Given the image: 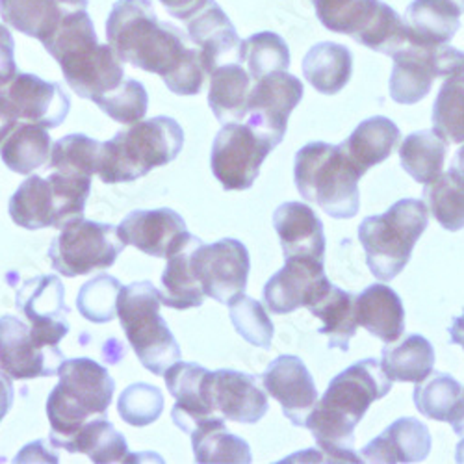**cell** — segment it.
Returning <instances> with one entry per match:
<instances>
[{"label": "cell", "instance_id": "obj_6", "mask_svg": "<svg viewBox=\"0 0 464 464\" xmlns=\"http://www.w3.org/2000/svg\"><path fill=\"white\" fill-rule=\"evenodd\" d=\"M58 384L47 398L51 440L60 448L93 416L106 414L115 382L99 362L81 357L65 359L58 370Z\"/></svg>", "mask_w": 464, "mask_h": 464}, {"label": "cell", "instance_id": "obj_19", "mask_svg": "<svg viewBox=\"0 0 464 464\" xmlns=\"http://www.w3.org/2000/svg\"><path fill=\"white\" fill-rule=\"evenodd\" d=\"M260 379L264 391L281 403L283 414L295 428H304L318 403L316 382L304 362L295 355H281L269 362Z\"/></svg>", "mask_w": 464, "mask_h": 464}, {"label": "cell", "instance_id": "obj_26", "mask_svg": "<svg viewBox=\"0 0 464 464\" xmlns=\"http://www.w3.org/2000/svg\"><path fill=\"white\" fill-rule=\"evenodd\" d=\"M462 14L459 0H414L405 14L411 44L448 45L460 28Z\"/></svg>", "mask_w": 464, "mask_h": 464}, {"label": "cell", "instance_id": "obj_38", "mask_svg": "<svg viewBox=\"0 0 464 464\" xmlns=\"http://www.w3.org/2000/svg\"><path fill=\"white\" fill-rule=\"evenodd\" d=\"M198 462H251L249 444L225 428V418L210 416L189 433Z\"/></svg>", "mask_w": 464, "mask_h": 464}, {"label": "cell", "instance_id": "obj_8", "mask_svg": "<svg viewBox=\"0 0 464 464\" xmlns=\"http://www.w3.org/2000/svg\"><path fill=\"white\" fill-rule=\"evenodd\" d=\"M162 295L152 283L123 286L118 297V318L141 366L154 375L180 361V347L160 314Z\"/></svg>", "mask_w": 464, "mask_h": 464}, {"label": "cell", "instance_id": "obj_18", "mask_svg": "<svg viewBox=\"0 0 464 464\" xmlns=\"http://www.w3.org/2000/svg\"><path fill=\"white\" fill-rule=\"evenodd\" d=\"M63 361L58 345H42L23 320L15 316L0 318V370L12 379L28 381L58 375Z\"/></svg>", "mask_w": 464, "mask_h": 464}, {"label": "cell", "instance_id": "obj_9", "mask_svg": "<svg viewBox=\"0 0 464 464\" xmlns=\"http://www.w3.org/2000/svg\"><path fill=\"white\" fill-rule=\"evenodd\" d=\"M320 23L375 53L394 56L411 44L405 19L381 0H311Z\"/></svg>", "mask_w": 464, "mask_h": 464}, {"label": "cell", "instance_id": "obj_54", "mask_svg": "<svg viewBox=\"0 0 464 464\" xmlns=\"http://www.w3.org/2000/svg\"><path fill=\"white\" fill-rule=\"evenodd\" d=\"M453 169L459 171L462 177H464V145L457 150L455 159H453Z\"/></svg>", "mask_w": 464, "mask_h": 464}, {"label": "cell", "instance_id": "obj_41", "mask_svg": "<svg viewBox=\"0 0 464 464\" xmlns=\"http://www.w3.org/2000/svg\"><path fill=\"white\" fill-rule=\"evenodd\" d=\"M425 205L442 228L457 232L464 228V177L455 171H442L423 188Z\"/></svg>", "mask_w": 464, "mask_h": 464}, {"label": "cell", "instance_id": "obj_40", "mask_svg": "<svg viewBox=\"0 0 464 464\" xmlns=\"http://www.w3.org/2000/svg\"><path fill=\"white\" fill-rule=\"evenodd\" d=\"M448 141L433 130L409 134L400 147L401 168L420 184L433 182L444 169Z\"/></svg>", "mask_w": 464, "mask_h": 464}, {"label": "cell", "instance_id": "obj_14", "mask_svg": "<svg viewBox=\"0 0 464 464\" xmlns=\"http://www.w3.org/2000/svg\"><path fill=\"white\" fill-rule=\"evenodd\" d=\"M189 266L207 297L227 304L237 294L246 292L251 258L247 247L235 238H223L191 251Z\"/></svg>", "mask_w": 464, "mask_h": 464}, {"label": "cell", "instance_id": "obj_30", "mask_svg": "<svg viewBox=\"0 0 464 464\" xmlns=\"http://www.w3.org/2000/svg\"><path fill=\"white\" fill-rule=\"evenodd\" d=\"M412 400L421 416L451 423L453 431L464 420V386L450 373L431 372L421 382H416Z\"/></svg>", "mask_w": 464, "mask_h": 464}, {"label": "cell", "instance_id": "obj_31", "mask_svg": "<svg viewBox=\"0 0 464 464\" xmlns=\"http://www.w3.org/2000/svg\"><path fill=\"white\" fill-rule=\"evenodd\" d=\"M353 54L345 45L324 42L314 45L303 60L304 81L322 95L340 93L352 81Z\"/></svg>", "mask_w": 464, "mask_h": 464}, {"label": "cell", "instance_id": "obj_51", "mask_svg": "<svg viewBox=\"0 0 464 464\" xmlns=\"http://www.w3.org/2000/svg\"><path fill=\"white\" fill-rule=\"evenodd\" d=\"M14 398H15V389L12 377L0 370V421L10 412L12 405H14Z\"/></svg>", "mask_w": 464, "mask_h": 464}, {"label": "cell", "instance_id": "obj_17", "mask_svg": "<svg viewBox=\"0 0 464 464\" xmlns=\"http://www.w3.org/2000/svg\"><path fill=\"white\" fill-rule=\"evenodd\" d=\"M329 288L331 281L322 258L288 256L286 264L266 283L262 297L274 314H290L301 306H313Z\"/></svg>", "mask_w": 464, "mask_h": 464}, {"label": "cell", "instance_id": "obj_25", "mask_svg": "<svg viewBox=\"0 0 464 464\" xmlns=\"http://www.w3.org/2000/svg\"><path fill=\"white\" fill-rule=\"evenodd\" d=\"M428 425L416 418H400L362 448L368 462H421L431 451Z\"/></svg>", "mask_w": 464, "mask_h": 464}, {"label": "cell", "instance_id": "obj_11", "mask_svg": "<svg viewBox=\"0 0 464 464\" xmlns=\"http://www.w3.org/2000/svg\"><path fill=\"white\" fill-rule=\"evenodd\" d=\"M274 149L276 145L251 125L227 123L212 143V173L227 191L249 189Z\"/></svg>", "mask_w": 464, "mask_h": 464}, {"label": "cell", "instance_id": "obj_4", "mask_svg": "<svg viewBox=\"0 0 464 464\" xmlns=\"http://www.w3.org/2000/svg\"><path fill=\"white\" fill-rule=\"evenodd\" d=\"M182 147L184 130L173 118L141 120L102 143L97 175L104 184L134 182L177 160Z\"/></svg>", "mask_w": 464, "mask_h": 464}, {"label": "cell", "instance_id": "obj_52", "mask_svg": "<svg viewBox=\"0 0 464 464\" xmlns=\"http://www.w3.org/2000/svg\"><path fill=\"white\" fill-rule=\"evenodd\" d=\"M450 342L459 343L464 350V311L459 318L453 320V324L450 327Z\"/></svg>", "mask_w": 464, "mask_h": 464}, {"label": "cell", "instance_id": "obj_29", "mask_svg": "<svg viewBox=\"0 0 464 464\" xmlns=\"http://www.w3.org/2000/svg\"><path fill=\"white\" fill-rule=\"evenodd\" d=\"M251 82V74L242 63H227L212 71L208 106L221 125L240 123L247 118Z\"/></svg>", "mask_w": 464, "mask_h": 464}, {"label": "cell", "instance_id": "obj_37", "mask_svg": "<svg viewBox=\"0 0 464 464\" xmlns=\"http://www.w3.org/2000/svg\"><path fill=\"white\" fill-rule=\"evenodd\" d=\"M67 12L62 0H0V17L21 34L45 44Z\"/></svg>", "mask_w": 464, "mask_h": 464}, {"label": "cell", "instance_id": "obj_53", "mask_svg": "<svg viewBox=\"0 0 464 464\" xmlns=\"http://www.w3.org/2000/svg\"><path fill=\"white\" fill-rule=\"evenodd\" d=\"M62 5L65 6L67 12L88 10V0H62Z\"/></svg>", "mask_w": 464, "mask_h": 464}, {"label": "cell", "instance_id": "obj_23", "mask_svg": "<svg viewBox=\"0 0 464 464\" xmlns=\"http://www.w3.org/2000/svg\"><path fill=\"white\" fill-rule=\"evenodd\" d=\"M208 375L210 372L199 364L179 361L171 364L164 373L168 391L177 400L171 411L173 423L188 435L207 418L219 416L212 411L208 403Z\"/></svg>", "mask_w": 464, "mask_h": 464}, {"label": "cell", "instance_id": "obj_43", "mask_svg": "<svg viewBox=\"0 0 464 464\" xmlns=\"http://www.w3.org/2000/svg\"><path fill=\"white\" fill-rule=\"evenodd\" d=\"M433 129L451 143H464V67L446 76L433 104Z\"/></svg>", "mask_w": 464, "mask_h": 464}, {"label": "cell", "instance_id": "obj_45", "mask_svg": "<svg viewBox=\"0 0 464 464\" xmlns=\"http://www.w3.org/2000/svg\"><path fill=\"white\" fill-rule=\"evenodd\" d=\"M227 306L232 325L246 342L264 350L272 345L276 327L262 303L242 292L232 297Z\"/></svg>", "mask_w": 464, "mask_h": 464}, {"label": "cell", "instance_id": "obj_34", "mask_svg": "<svg viewBox=\"0 0 464 464\" xmlns=\"http://www.w3.org/2000/svg\"><path fill=\"white\" fill-rule=\"evenodd\" d=\"M53 145L47 129L34 123H19L0 143V159L14 173L32 175L49 164Z\"/></svg>", "mask_w": 464, "mask_h": 464}, {"label": "cell", "instance_id": "obj_48", "mask_svg": "<svg viewBox=\"0 0 464 464\" xmlns=\"http://www.w3.org/2000/svg\"><path fill=\"white\" fill-rule=\"evenodd\" d=\"M95 104L113 121L134 125L145 118L149 108V95L141 82L134 79H125L121 86L97 99Z\"/></svg>", "mask_w": 464, "mask_h": 464}, {"label": "cell", "instance_id": "obj_56", "mask_svg": "<svg viewBox=\"0 0 464 464\" xmlns=\"http://www.w3.org/2000/svg\"><path fill=\"white\" fill-rule=\"evenodd\" d=\"M455 433H457L459 437H464V420H462V423L459 425V428L455 430Z\"/></svg>", "mask_w": 464, "mask_h": 464}, {"label": "cell", "instance_id": "obj_1", "mask_svg": "<svg viewBox=\"0 0 464 464\" xmlns=\"http://www.w3.org/2000/svg\"><path fill=\"white\" fill-rule=\"evenodd\" d=\"M108 45L123 63L162 76L175 95H198L205 65L196 45L173 23L160 21L150 0H118L106 21Z\"/></svg>", "mask_w": 464, "mask_h": 464}, {"label": "cell", "instance_id": "obj_35", "mask_svg": "<svg viewBox=\"0 0 464 464\" xmlns=\"http://www.w3.org/2000/svg\"><path fill=\"white\" fill-rule=\"evenodd\" d=\"M60 448L69 453H84L97 464L136 460V457L130 455L125 437L113 428V423L104 418V414L88 420Z\"/></svg>", "mask_w": 464, "mask_h": 464}, {"label": "cell", "instance_id": "obj_36", "mask_svg": "<svg viewBox=\"0 0 464 464\" xmlns=\"http://www.w3.org/2000/svg\"><path fill=\"white\" fill-rule=\"evenodd\" d=\"M201 238L193 237L171 256H168V266L162 274V304L175 308V311H188V308H198L205 301V292L193 276L189 256L191 251L201 246Z\"/></svg>", "mask_w": 464, "mask_h": 464}, {"label": "cell", "instance_id": "obj_20", "mask_svg": "<svg viewBox=\"0 0 464 464\" xmlns=\"http://www.w3.org/2000/svg\"><path fill=\"white\" fill-rule=\"evenodd\" d=\"M118 232L127 246L157 258L171 256L191 238L186 221L171 208L134 210L118 225Z\"/></svg>", "mask_w": 464, "mask_h": 464}, {"label": "cell", "instance_id": "obj_27", "mask_svg": "<svg viewBox=\"0 0 464 464\" xmlns=\"http://www.w3.org/2000/svg\"><path fill=\"white\" fill-rule=\"evenodd\" d=\"M357 320L372 336L391 345L405 333L403 301L391 286L370 285L357 295Z\"/></svg>", "mask_w": 464, "mask_h": 464}, {"label": "cell", "instance_id": "obj_5", "mask_svg": "<svg viewBox=\"0 0 464 464\" xmlns=\"http://www.w3.org/2000/svg\"><path fill=\"white\" fill-rule=\"evenodd\" d=\"M361 177L340 145L313 141L295 154L294 182L301 198L316 203L334 219H352L359 214Z\"/></svg>", "mask_w": 464, "mask_h": 464}, {"label": "cell", "instance_id": "obj_49", "mask_svg": "<svg viewBox=\"0 0 464 464\" xmlns=\"http://www.w3.org/2000/svg\"><path fill=\"white\" fill-rule=\"evenodd\" d=\"M17 74L15 40L8 26L0 24V86L8 84Z\"/></svg>", "mask_w": 464, "mask_h": 464}, {"label": "cell", "instance_id": "obj_15", "mask_svg": "<svg viewBox=\"0 0 464 464\" xmlns=\"http://www.w3.org/2000/svg\"><path fill=\"white\" fill-rule=\"evenodd\" d=\"M303 95V82L288 71L262 76L251 88L246 123L277 147L286 134L290 113L301 102Z\"/></svg>", "mask_w": 464, "mask_h": 464}, {"label": "cell", "instance_id": "obj_22", "mask_svg": "<svg viewBox=\"0 0 464 464\" xmlns=\"http://www.w3.org/2000/svg\"><path fill=\"white\" fill-rule=\"evenodd\" d=\"M207 394L212 411L228 421L256 423L267 412V396L249 373L237 370L210 372Z\"/></svg>", "mask_w": 464, "mask_h": 464}, {"label": "cell", "instance_id": "obj_44", "mask_svg": "<svg viewBox=\"0 0 464 464\" xmlns=\"http://www.w3.org/2000/svg\"><path fill=\"white\" fill-rule=\"evenodd\" d=\"M242 62L247 63V72L253 81L272 72L288 71L290 49L283 37L276 32H258L244 40Z\"/></svg>", "mask_w": 464, "mask_h": 464}, {"label": "cell", "instance_id": "obj_2", "mask_svg": "<svg viewBox=\"0 0 464 464\" xmlns=\"http://www.w3.org/2000/svg\"><path fill=\"white\" fill-rule=\"evenodd\" d=\"M392 379L381 362L364 359L340 372L306 418L304 428L331 462H361L355 455V428L370 405L392 391Z\"/></svg>", "mask_w": 464, "mask_h": 464}, {"label": "cell", "instance_id": "obj_13", "mask_svg": "<svg viewBox=\"0 0 464 464\" xmlns=\"http://www.w3.org/2000/svg\"><path fill=\"white\" fill-rule=\"evenodd\" d=\"M71 99L58 82H47L30 72H17L0 86V118L10 125L34 123L58 129L69 115Z\"/></svg>", "mask_w": 464, "mask_h": 464}, {"label": "cell", "instance_id": "obj_46", "mask_svg": "<svg viewBox=\"0 0 464 464\" xmlns=\"http://www.w3.org/2000/svg\"><path fill=\"white\" fill-rule=\"evenodd\" d=\"M123 285L108 276L99 274L82 285L76 295V308L82 318L92 324H110L118 316V297Z\"/></svg>", "mask_w": 464, "mask_h": 464}, {"label": "cell", "instance_id": "obj_47", "mask_svg": "<svg viewBox=\"0 0 464 464\" xmlns=\"http://www.w3.org/2000/svg\"><path fill=\"white\" fill-rule=\"evenodd\" d=\"M118 412L132 428H145L157 421L164 412V394L159 386L134 382L121 392Z\"/></svg>", "mask_w": 464, "mask_h": 464}, {"label": "cell", "instance_id": "obj_50", "mask_svg": "<svg viewBox=\"0 0 464 464\" xmlns=\"http://www.w3.org/2000/svg\"><path fill=\"white\" fill-rule=\"evenodd\" d=\"M160 5L168 10L171 17L188 21L199 14L208 5V0H160Z\"/></svg>", "mask_w": 464, "mask_h": 464}, {"label": "cell", "instance_id": "obj_24", "mask_svg": "<svg viewBox=\"0 0 464 464\" xmlns=\"http://www.w3.org/2000/svg\"><path fill=\"white\" fill-rule=\"evenodd\" d=\"M274 227L285 256H325L324 223L316 212L303 203L288 201L277 207Z\"/></svg>", "mask_w": 464, "mask_h": 464}, {"label": "cell", "instance_id": "obj_32", "mask_svg": "<svg viewBox=\"0 0 464 464\" xmlns=\"http://www.w3.org/2000/svg\"><path fill=\"white\" fill-rule=\"evenodd\" d=\"M308 311L324 322L320 334L329 336L331 350H350V342L359 327L357 295L331 285V288L313 306H308Z\"/></svg>", "mask_w": 464, "mask_h": 464}, {"label": "cell", "instance_id": "obj_16", "mask_svg": "<svg viewBox=\"0 0 464 464\" xmlns=\"http://www.w3.org/2000/svg\"><path fill=\"white\" fill-rule=\"evenodd\" d=\"M15 306L30 322L32 336L42 345H58L69 333L65 288L56 276L26 279L15 292Z\"/></svg>", "mask_w": 464, "mask_h": 464}, {"label": "cell", "instance_id": "obj_10", "mask_svg": "<svg viewBox=\"0 0 464 464\" xmlns=\"http://www.w3.org/2000/svg\"><path fill=\"white\" fill-rule=\"evenodd\" d=\"M125 247L118 227L79 218L53 240L49 258L54 272L72 279L111 267Z\"/></svg>", "mask_w": 464, "mask_h": 464}, {"label": "cell", "instance_id": "obj_12", "mask_svg": "<svg viewBox=\"0 0 464 464\" xmlns=\"http://www.w3.org/2000/svg\"><path fill=\"white\" fill-rule=\"evenodd\" d=\"M392 58L389 90L398 104L420 102L430 95L435 79H446L464 67V51L451 45L409 44Z\"/></svg>", "mask_w": 464, "mask_h": 464}, {"label": "cell", "instance_id": "obj_42", "mask_svg": "<svg viewBox=\"0 0 464 464\" xmlns=\"http://www.w3.org/2000/svg\"><path fill=\"white\" fill-rule=\"evenodd\" d=\"M102 141H97L86 134H69L53 145L49 169L92 179L99 173Z\"/></svg>", "mask_w": 464, "mask_h": 464}, {"label": "cell", "instance_id": "obj_7", "mask_svg": "<svg viewBox=\"0 0 464 464\" xmlns=\"http://www.w3.org/2000/svg\"><path fill=\"white\" fill-rule=\"evenodd\" d=\"M428 223V205L420 199H400L384 214L366 218L359 227V240L370 272L382 283L396 279Z\"/></svg>", "mask_w": 464, "mask_h": 464}, {"label": "cell", "instance_id": "obj_55", "mask_svg": "<svg viewBox=\"0 0 464 464\" xmlns=\"http://www.w3.org/2000/svg\"><path fill=\"white\" fill-rule=\"evenodd\" d=\"M455 459H457V462H464V439H462V440L457 444Z\"/></svg>", "mask_w": 464, "mask_h": 464}, {"label": "cell", "instance_id": "obj_21", "mask_svg": "<svg viewBox=\"0 0 464 464\" xmlns=\"http://www.w3.org/2000/svg\"><path fill=\"white\" fill-rule=\"evenodd\" d=\"M186 30L189 42L201 54L207 74H212V71L227 63H244V42L216 0H208V5L199 14L188 19Z\"/></svg>", "mask_w": 464, "mask_h": 464}, {"label": "cell", "instance_id": "obj_39", "mask_svg": "<svg viewBox=\"0 0 464 464\" xmlns=\"http://www.w3.org/2000/svg\"><path fill=\"white\" fill-rule=\"evenodd\" d=\"M435 366V350L428 338L420 334L407 336L396 347H384L381 368L392 381L421 382L430 377Z\"/></svg>", "mask_w": 464, "mask_h": 464}, {"label": "cell", "instance_id": "obj_33", "mask_svg": "<svg viewBox=\"0 0 464 464\" xmlns=\"http://www.w3.org/2000/svg\"><path fill=\"white\" fill-rule=\"evenodd\" d=\"M8 212L12 221L26 230L56 227L58 208L51 180L40 175H30L15 189Z\"/></svg>", "mask_w": 464, "mask_h": 464}, {"label": "cell", "instance_id": "obj_3", "mask_svg": "<svg viewBox=\"0 0 464 464\" xmlns=\"http://www.w3.org/2000/svg\"><path fill=\"white\" fill-rule=\"evenodd\" d=\"M44 47L58 62L67 86L82 99L95 102L125 81L121 58L99 44L88 10L67 14Z\"/></svg>", "mask_w": 464, "mask_h": 464}, {"label": "cell", "instance_id": "obj_28", "mask_svg": "<svg viewBox=\"0 0 464 464\" xmlns=\"http://www.w3.org/2000/svg\"><path fill=\"white\" fill-rule=\"evenodd\" d=\"M401 132L398 125L384 118V115H375L362 121L352 136L340 143L347 159L364 175L372 166H377L391 157V152L398 145Z\"/></svg>", "mask_w": 464, "mask_h": 464}]
</instances>
